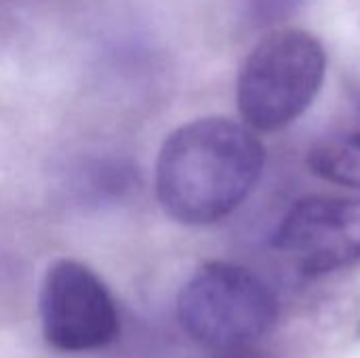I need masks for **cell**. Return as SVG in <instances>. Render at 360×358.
Segmentation results:
<instances>
[{"instance_id":"cell-1","label":"cell","mask_w":360,"mask_h":358,"mask_svg":"<svg viewBox=\"0 0 360 358\" xmlns=\"http://www.w3.org/2000/svg\"><path fill=\"white\" fill-rule=\"evenodd\" d=\"M264 162L266 150L247 127L217 116L192 120L160 148L158 203L179 224H217L255 190Z\"/></svg>"},{"instance_id":"cell-2","label":"cell","mask_w":360,"mask_h":358,"mask_svg":"<svg viewBox=\"0 0 360 358\" xmlns=\"http://www.w3.org/2000/svg\"><path fill=\"white\" fill-rule=\"evenodd\" d=\"M327 74L321 40L297 27H278L247 55L236 101L247 127L272 133L295 122L316 99Z\"/></svg>"},{"instance_id":"cell-3","label":"cell","mask_w":360,"mask_h":358,"mask_svg":"<svg viewBox=\"0 0 360 358\" xmlns=\"http://www.w3.org/2000/svg\"><path fill=\"white\" fill-rule=\"evenodd\" d=\"M278 317L270 287L251 270L230 262L200 266L177 298V319L198 344L217 352L253 346Z\"/></svg>"},{"instance_id":"cell-4","label":"cell","mask_w":360,"mask_h":358,"mask_svg":"<svg viewBox=\"0 0 360 358\" xmlns=\"http://www.w3.org/2000/svg\"><path fill=\"white\" fill-rule=\"evenodd\" d=\"M38 312L44 342L57 352H95L110 346L120 331L116 302L105 283L76 260L49 266Z\"/></svg>"},{"instance_id":"cell-5","label":"cell","mask_w":360,"mask_h":358,"mask_svg":"<svg viewBox=\"0 0 360 358\" xmlns=\"http://www.w3.org/2000/svg\"><path fill=\"white\" fill-rule=\"evenodd\" d=\"M274 249L300 272L323 276L360 262V198L308 196L278 224Z\"/></svg>"},{"instance_id":"cell-6","label":"cell","mask_w":360,"mask_h":358,"mask_svg":"<svg viewBox=\"0 0 360 358\" xmlns=\"http://www.w3.org/2000/svg\"><path fill=\"white\" fill-rule=\"evenodd\" d=\"M308 167L329 184L360 190V131L327 139L312 148Z\"/></svg>"},{"instance_id":"cell-7","label":"cell","mask_w":360,"mask_h":358,"mask_svg":"<svg viewBox=\"0 0 360 358\" xmlns=\"http://www.w3.org/2000/svg\"><path fill=\"white\" fill-rule=\"evenodd\" d=\"M131 188L133 169L120 160H95L78 177V190L95 198H116Z\"/></svg>"},{"instance_id":"cell-8","label":"cell","mask_w":360,"mask_h":358,"mask_svg":"<svg viewBox=\"0 0 360 358\" xmlns=\"http://www.w3.org/2000/svg\"><path fill=\"white\" fill-rule=\"evenodd\" d=\"M302 0H251L253 17L262 23H276L289 17Z\"/></svg>"},{"instance_id":"cell-9","label":"cell","mask_w":360,"mask_h":358,"mask_svg":"<svg viewBox=\"0 0 360 358\" xmlns=\"http://www.w3.org/2000/svg\"><path fill=\"white\" fill-rule=\"evenodd\" d=\"M356 106H359V110H360V91H359V95H356Z\"/></svg>"},{"instance_id":"cell-10","label":"cell","mask_w":360,"mask_h":358,"mask_svg":"<svg viewBox=\"0 0 360 358\" xmlns=\"http://www.w3.org/2000/svg\"><path fill=\"white\" fill-rule=\"evenodd\" d=\"M359 333H360V325H359Z\"/></svg>"}]
</instances>
